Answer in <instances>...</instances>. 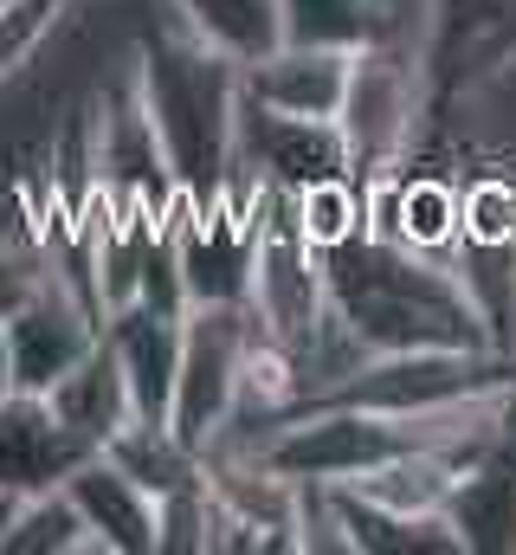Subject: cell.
I'll return each mask as SVG.
<instances>
[{
	"label": "cell",
	"instance_id": "277c9868",
	"mask_svg": "<svg viewBox=\"0 0 516 555\" xmlns=\"http://www.w3.org/2000/svg\"><path fill=\"white\" fill-rule=\"evenodd\" d=\"M511 382L516 356H504V349H400V356H362L317 401L369 408V414H439L452 401H472V395L511 388Z\"/></svg>",
	"mask_w": 516,
	"mask_h": 555
},
{
	"label": "cell",
	"instance_id": "30bf717a",
	"mask_svg": "<svg viewBox=\"0 0 516 555\" xmlns=\"http://www.w3.org/2000/svg\"><path fill=\"white\" fill-rule=\"evenodd\" d=\"M349 72H356V52H336V46H278L265 52L258 65H246V98L278 111V117H310V124H336L343 117V98H349Z\"/></svg>",
	"mask_w": 516,
	"mask_h": 555
},
{
	"label": "cell",
	"instance_id": "6da1fadb",
	"mask_svg": "<svg viewBox=\"0 0 516 555\" xmlns=\"http://www.w3.org/2000/svg\"><path fill=\"white\" fill-rule=\"evenodd\" d=\"M330 304L362 356L400 349H498L478 297L452 266V253H420L382 233H362L323 253Z\"/></svg>",
	"mask_w": 516,
	"mask_h": 555
},
{
	"label": "cell",
	"instance_id": "5b68a950",
	"mask_svg": "<svg viewBox=\"0 0 516 555\" xmlns=\"http://www.w3.org/2000/svg\"><path fill=\"white\" fill-rule=\"evenodd\" d=\"M246 343H253V304H194L181 317V375H175L168 426L194 452H207L240 408Z\"/></svg>",
	"mask_w": 516,
	"mask_h": 555
},
{
	"label": "cell",
	"instance_id": "3957f363",
	"mask_svg": "<svg viewBox=\"0 0 516 555\" xmlns=\"http://www.w3.org/2000/svg\"><path fill=\"white\" fill-rule=\"evenodd\" d=\"M433 117V59L426 46H362L356 52V72H349V98H343V155H349V175L369 188L387 181L413 162V142Z\"/></svg>",
	"mask_w": 516,
	"mask_h": 555
},
{
	"label": "cell",
	"instance_id": "44dd1931",
	"mask_svg": "<svg viewBox=\"0 0 516 555\" xmlns=\"http://www.w3.org/2000/svg\"><path fill=\"white\" fill-rule=\"evenodd\" d=\"M39 278H46V259H39V246L33 253H20V246H0V323L39 291Z\"/></svg>",
	"mask_w": 516,
	"mask_h": 555
},
{
	"label": "cell",
	"instance_id": "8fae6325",
	"mask_svg": "<svg viewBox=\"0 0 516 555\" xmlns=\"http://www.w3.org/2000/svg\"><path fill=\"white\" fill-rule=\"evenodd\" d=\"M65 491H72V504H78L98 555H155V498L129 478L124 465L91 452L65 478Z\"/></svg>",
	"mask_w": 516,
	"mask_h": 555
},
{
	"label": "cell",
	"instance_id": "7a4b0ae2",
	"mask_svg": "<svg viewBox=\"0 0 516 555\" xmlns=\"http://www.w3.org/2000/svg\"><path fill=\"white\" fill-rule=\"evenodd\" d=\"M136 98L162 137V155L175 168L181 201L214 207L233 168V130H240V98H246V65L227 52L201 46L194 33L155 39L136 52Z\"/></svg>",
	"mask_w": 516,
	"mask_h": 555
},
{
	"label": "cell",
	"instance_id": "ac0fdd59",
	"mask_svg": "<svg viewBox=\"0 0 516 555\" xmlns=\"http://www.w3.org/2000/svg\"><path fill=\"white\" fill-rule=\"evenodd\" d=\"M291 214H297V233L317 253H336V246L369 233V188L356 175H323V181L291 194Z\"/></svg>",
	"mask_w": 516,
	"mask_h": 555
},
{
	"label": "cell",
	"instance_id": "9c48e42d",
	"mask_svg": "<svg viewBox=\"0 0 516 555\" xmlns=\"http://www.w3.org/2000/svg\"><path fill=\"white\" fill-rule=\"evenodd\" d=\"M98 446H85L65 420L52 414L46 395H0V498H33L65 485Z\"/></svg>",
	"mask_w": 516,
	"mask_h": 555
},
{
	"label": "cell",
	"instance_id": "2e32d148",
	"mask_svg": "<svg viewBox=\"0 0 516 555\" xmlns=\"http://www.w3.org/2000/svg\"><path fill=\"white\" fill-rule=\"evenodd\" d=\"M104 459L124 465L149 498H168V491H181V485L201 478V452H194L168 420H129L124 433L104 446Z\"/></svg>",
	"mask_w": 516,
	"mask_h": 555
},
{
	"label": "cell",
	"instance_id": "5bb4252c",
	"mask_svg": "<svg viewBox=\"0 0 516 555\" xmlns=\"http://www.w3.org/2000/svg\"><path fill=\"white\" fill-rule=\"evenodd\" d=\"M46 401H52V414L65 420L85 446H98V452L136 420V395H129V382H124V362H117V349L104 336H98V349L72 375H59L46 388Z\"/></svg>",
	"mask_w": 516,
	"mask_h": 555
},
{
	"label": "cell",
	"instance_id": "52a82bcc",
	"mask_svg": "<svg viewBox=\"0 0 516 555\" xmlns=\"http://www.w3.org/2000/svg\"><path fill=\"white\" fill-rule=\"evenodd\" d=\"M98 175H104V194L136 207L142 220H168L181 188H175V168L162 155V137L136 98V78H124L117 91L98 98Z\"/></svg>",
	"mask_w": 516,
	"mask_h": 555
},
{
	"label": "cell",
	"instance_id": "d6986e66",
	"mask_svg": "<svg viewBox=\"0 0 516 555\" xmlns=\"http://www.w3.org/2000/svg\"><path fill=\"white\" fill-rule=\"evenodd\" d=\"M284 39L362 52L382 39V13H375V0H284Z\"/></svg>",
	"mask_w": 516,
	"mask_h": 555
},
{
	"label": "cell",
	"instance_id": "7c38bea8",
	"mask_svg": "<svg viewBox=\"0 0 516 555\" xmlns=\"http://www.w3.org/2000/svg\"><path fill=\"white\" fill-rule=\"evenodd\" d=\"M104 343L124 362V382L136 395V420H168L175 375H181V317H162L149 304H124L104 317Z\"/></svg>",
	"mask_w": 516,
	"mask_h": 555
},
{
	"label": "cell",
	"instance_id": "e0dca14e",
	"mask_svg": "<svg viewBox=\"0 0 516 555\" xmlns=\"http://www.w3.org/2000/svg\"><path fill=\"white\" fill-rule=\"evenodd\" d=\"M0 555H98V543H91L72 491L52 485V491H33V498H13Z\"/></svg>",
	"mask_w": 516,
	"mask_h": 555
},
{
	"label": "cell",
	"instance_id": "9a60e30c",
	"mask_svg": "<svg viewBox=\"0 0 516 555\" xmlns=\"http://www.w3.org/2000/svg\"><path fill=\"white\" fill-rule=\"evenodd\" d=\"M175 13L201 46L227 52L233 65H258L284 46V0H175Z\"/></svg>",
	"mask_w": 516,
	"mask_h": 555
},
{
	"label": "cell",
	"instance_id": "ffe728a7",
	"mask_svg": "<svg viewBox=\"0 0 516 555\" xmlns=\"http://www.w3.org/2000/svg\"><path fill=\"white\" fill-rule=\"evenodd\" d=\"M72 0H0V78H13Z\"/></svg>",
	"mask_w": 516,
	"mask_h": 555
},
{
	"label": "cell",
	"instance_id": "7402d4cb",
	"mask_svg": "<svg viewBox=\"0 0 516 555\" xmlns=\"http://www.w3.org/2000/svg\"><path fill=\"white\" fill-rule=\"evenodd\" d=\"M0 395H13V356H7V330H0Z\"/></svg>",
	"mask_w": 516,
	"mask_h": 555
},
{
	"label": "cell",
	"instance_id": "ba28073f",
	"mask_svg": "<svg viewBox=\"0 0 516 555\" xmlns=\"http://www.w3.org/2000/svg\"><path fill=\"white\" fill-rule=\"evenodd\" d=\"M233 162H246L258 181L297 194L323 175H349L343 130L336 124H310V117H278L253 98H240V130H233Z\"/></svg>",
	"mask_w": 516,
	"mask_h": 555
},
{
	"label": "cell",
	"instance_id": "4fadbf2b",
	"mask_svg": "<svg viewBox=\"0 0 516 555\" xmlns=\"http://www.w3.org/2000/svg\"><path fill=\"white\" fill-rule=\"evenodd\" d=\"M446 517L459 530L465 555H516V446H491L472 459L446 498Z\"/></svg>",
	"mask_w": 516,
	"mask_h": 555
},
{
	"label": "cell",
	"instance_id": "8992f818",
	"mask_svg": "<svg viewBox=\"0 0 516 555\" xmlns=\"http://www.w3.org/2000/svg\"><path fill=\"white\" fill-rule=\"evenodd\" d=\"M7 330V356H13V388H26V395H46L59 375H72L91 349H98V336H104V317L65 284V278L46 266L39 278V291L0 323Z\"/></svg>",
	"mask_w": 516,
	"mask_h": 555
},
{
	"label": "cell",
	"instance_id": "603a6c76",
	"mask_svg": "<svg viewBox=\"0 0 516 555\" xmlns=\"http://www.w3.org/2000/svg\"><path fill=\"white\" fill-rule=\"evenodd\" d=\"M504 356H516V284H511V317H504Z\"/></svg>",
	"mask_w": 516,
	"mask_h": 555
}]
</instances>
